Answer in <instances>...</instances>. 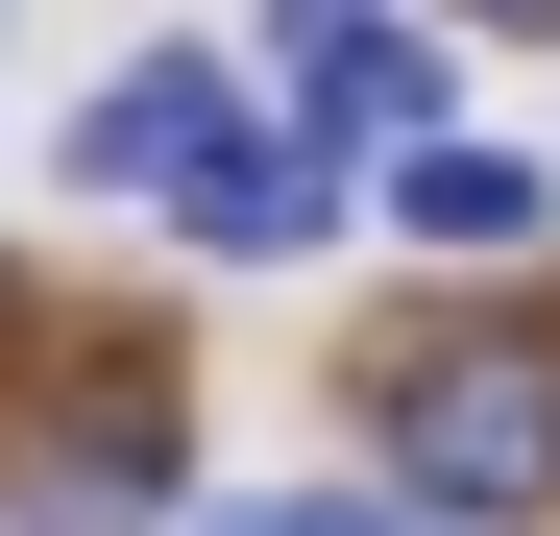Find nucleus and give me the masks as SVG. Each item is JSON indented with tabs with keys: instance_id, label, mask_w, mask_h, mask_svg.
Returning a JSON list of instances; mask_svg holds the SVG:
<instances>
[{
	"instance_id": "obj_1",
	"label": "nucleus",
	"mask_w": 560,
	"mask_h": 536,
	"mask_svg": "<svg viewBox=\"0 0 560 536\" xmlns=\"http://www.w3.org/2000/svg\"><path fill=\"white\" fill-rule=\"evenodd\" d=\"M365 464H390L415 512L536 536V512H560V341H536V317H488V341H390V366H365Z\"/></svg>"
},
{
	"instance_id": "obj_2",
	"label": "nucleus",
	"mask_w": 560,
	"mask_h": 536,
	"mask_svg": "<svg viewBox=\"0 0 560 536\" xmlns=\"http://www.w3.org/2000/svg\"><path fill=\"white\" fill-rule=\"evenodd\" d=\"M171 244H220V268H317L341 244V147H268L244 98L171 147Z\"/></svg>"
},
{
	"instance_id": "obj_3",
	"label": "nucleus",
	"mask_w": 560,
	"mask_h": 536,
	"mask_svg": "<svg viewBox=\"0 0 560 536\" xmlns=\"http://www.w3.org/2000/svg\"><path fill=\"white\" fill-rule=\"evenodd\" d=\"M268 49H293V98H317V147H415L463 73H439V25H390V0H268Z\"/></svg>"
},
{
	"instance_id": "obj_4",
	"label": "nucleus",
	"mask_w": 560,
	"mask_h": 536,
	"mask_svg": "<svg viewBox=\"0 0 560 536\" xmlns=\"http://www.w3.org/2000/svg\"><path fill=\"white\" fill-rule=\"evenodd\" d=\"M390 220H415L439 268H512V244H536V171L463 147V123H415V147H390Z\"/></svg>"
},
{
	"instance_id": "obj_5",
	"label": "nucleus",
	"mask_w": 560,
	"mask_h": 536,
	"mask_svg": "<svg viewBox=\"0 0 560 536\" xmlns=\"http://www.w3.org/2000/svg\"><path fill=\"white\" fill-rule=\"evenodd\" d=\"M196 123H220V49H147L122 98L73 123V196H171V147H196Z\"/></svg>"
},
{
	"instance_id": "obj_6",
	"label": "nucleus",
	"mask_w": 560,
	"mask_h": 536,
	"mask_svg": "<svg viewBox=\"0 0 560 536\" xmlns=\"http://www.w3.org/2000/svg\"><path fill=\"white\" fill-rule=\"evenodd\" d=\"M49 536H122V512H171V439H147V391H98V415H73V464L25 488Z\"/></svg>"
},
{
	"instance_id": "obj_7",
	"label": "nucleus",
	"mask_w": 560,
	"mask_h": 536,
	"mask_svg": "<svg viewBox=\"0 0 560 536\" xmlns=\"http://www.w3.org/2000/svg\"><path fill=\"white\" fill-rule=\"evenodd\" d=\"M196 536H488V512H415L390 488V512H196Z\"/></svg>"
},
{
	"instance_id": "obj_8",
	"label": "nucleus",
	"mask_w": 560,
	"mask_h": 536,
	"mask_svg": "<svg viewBox=\"0 0 560 536\" xmlns=\"http://www.w3.org/2000/svg\"><path fill=\"white\" fill-rule=\"evenodd\" d=\"M439 25H560V0H439Z\"/></svg>"
}]
</instances>
